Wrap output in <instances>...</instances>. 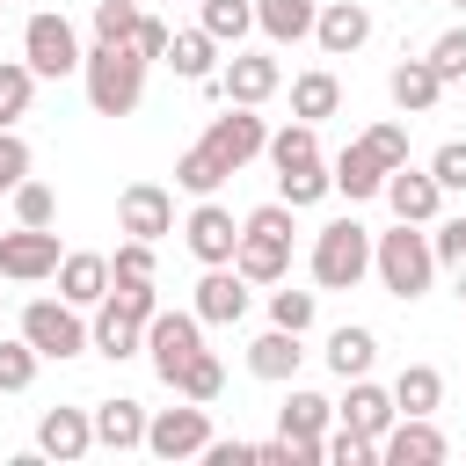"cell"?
Returning a JSON list of instances; mask_svg holds the SVG:
<instances>
[{"label": "cell", "mask_w": 466, "mask_h": 466, "mask_svg": "<svg viewBox=\"0 0 466 466\" xmlns=\"http://www.w3.org/2000/svg\"><path fill=\"white\" fill-rule=\"evenodd\" d=\"M371 277H379V284H386V299H400V306L430 299V284H437V248H430V226L393 218V233H371Z\"/></svg>", "instance_id": "obj_1"}, {"label": "cell", "mask_w": 466, "mask_h": 466, "mask_svg": "<svg viewBox=\"0 0 466 466\" xmlns=\"http://www.w3.org/2000/svg\"><path fill=\"white\" fill-rule=\"evenodd\" d=\"M146 66L153 58H138L131 44H87V58H80V87H87V109L95 116H131L138 102H146Z\"/></svg>", "instance_id": "obj_2"}, {"label": "cell", "mask_w": 466, "mask_h": 466, "mask_svg": "<svg viewBox=\"0 0 466 466\" xmlns=\"http://www.w3.org/2000/svg\"><path fill=\"white\" fill-rule=\"evenodd\" d=\"M306 269H313L320 291H357V284L371 277V226H357V218H328V226L313 233Z\"/></svg>", "instance_id": "obj_3"}, {"label": "cell", "mask_w": 466, "mask_h": 466, "mask_svg": "<svg viewBox=\"0 0 466 466\" xmlns=\"http://www.w3.org/2000/svg\"><path fill=\"white\" fill-rule=\"evenodd\" d=\"M22 58H29V73H36V80H66V73H80V58H87V51H80V29H73L66 15H51V7H44V15H29V22H22Z\"/></svg>", "instance_id": "obj_4"}, {"label": "cell", "mask_w": 466, "mask_h": 466, "mask_svg": "<svg viewBox=\"0 0 466 466\" xmlns=\"http://www.w3.org/2000/svg\"><path fill=\"white\" fill-rule=\"evenodd\" d=\"M22 335H29V350L51 357V364H66V357L87 350V320H80L73 299H29V306H22Z\"/></svg>", "instance_id": "obj_5"}, {"label": "cell", "mask_w": 466, "mask_h": 466, "mask_svg": "<svg viewBox=\"0 0 466 466\" xmlns=\"http://www.w3.org/2000/svg\"><path fill=\"white\" fill-rule=\"evenodd\" d=\"M204 350V320H197V306L189 313H175V306H160L153 320H146V357H153V371H160V386L189 364Z\"/></svg>", "instance_id": "obj_6"}, {"label": "cell", "mask_w": 466, "mask_h": 466, "mask_svg": "<svg viewBox=\"0 0 466 466\" xmlns=\"http://www.w3.org/2000/svg\"><path fill=\"white\" fill-rule=\"evenodd\" d=\"M204 444H211V415H204V400L153 408V422H146V451H153V459H204Z\"/></svg>", "instance_id": "obj_7"}, {"label": "cell", "mask_w": 466, "mask_h": 466, "mask_svg": "<svg viewBox=\"0 0 466 466\" xmlns=\"http://www.w3.org/2000/svg\"><path fill=\"white\" fill-rule=\"evenodd\" d=\"M58 262H66V248H58L51 226H15V233H0V277H7V284H44V277H58Z\"/></svg>", "instance_id": "obj_8"}, {"label": "cell", "mask_w": 466, "mask_h": 466, "mask_svg": "<svg viewBox=\"0 0 466 466\" xmlns=\"http://www.w3.org/2000/svg\"><path fill=\"white\" fill-rule=\"evenodd\" d=\"M116 233L160 248V240L175 233V189H160V182H124V189H116Z\"/></svg>", "instance_id": "obj_9"}, {"label": "cell", "mask_w": 466, "mask_h": 466, "mask_svg": "<svg viewBox=\"0 0 466 466\" xmlns=\"http://www.w3.org/2000/svg\"><path fill=\"white\" fill-rule=\"evenodd\" d=\"M189 306H197L204 328H240L248 306H255V284H248L233 262H211V269L197 277V299H189Z\"/></svg>", "instance_id": "obj_10"}, {"label": "cell", "mask_w": 466, "mask_h": 466, "mask_svg": "<svg viewBox=\"0 0 466 466\" xmlns=\"http://www.w3.org/2000/svg\"><path fill=\"white\" fill-rule=\"evenodd\" d=\"M182 248L211 269V262H233V248H240V218L218 204V197H197V211L182 218Z\"/></svg>", "instance_id": "obj_11"}, {"label": "cell", "mask_w": 466, "mask_h": 466, "mask_svg": "<svg viewBox=\"0 0 466 466\" xmlns=\"http://www.w3.org/2000/svg\"><path fill=\"white\" fill-rule=\"evenodd\" d=\"M226 102H248V109H262L277 87H284V66L269 58V51H233L226 66H218V80H211Z\"/></svg>", "instance_id": "obj_12"}, {"label": "cell", "mask_w": 466, "mask_h": 466, "mask_svg": "<svg viewBox=\"0 0 466 466\" xmlns=\"http://www.w3.org/2000/svg\"><path fill=\"white\" fill-rule=\"evenodd\" d=\"M204 146H211V153H218V160H226V167L240 175V167H248V160H255V153L269 146V124H262V116L248 109V102H226V116H211Z\"/></svg>", "instance_id": "obj_13"}, {"label": "cell", "mask_w": 466, "mask_h": 466, "mask_svg": "<svg viewBox=\"0 0 466 466\" xmlns=\"http://www.w3.org/2000/svg\"><path fill=\"white\" fill-rule=\"evenodd\" d=\"M36 451L58 459V466L87 459L95 451V408H44L36 415Z\"/></svg>", "instance_id": "obj_14"}, {"label": "cell", "mask_w": 466, "mask_h": 466, "mask_svg": "<svg viewBox=\"0 0 466 466\" xmlns=\"http://www.w3.org/2000/svg\"><path fill=\"white\" fill-rule=\"evenodd\" d=\"M444 451H451V444H444V430H437L430 415H400V422L379 437V459H386V466H444Z\"/></svg>", "instance_id": "obj_15"}, {"label": "cell", "mask_w": 466, "mask_h": 466, "mask_svg": "<svg viewBox=\"0 0 466 466\" xmlns=\"http://www.w3.org/2000/svg\"><path fill=\"white\" fill-rule=\"evenodd\" d=\"M386 204H393V218H408V226H437L444 182H437L430 167H393V175H386Z\"/></svg>", "instance_id": "obj_16"}, {"label": "cell", "mask_w": 466, "mask_h": 466, "mask_svg": "<svg viewBox=\"0 0 466 466\" xmlns=\"http://www.w3.org/2000/svg\"><path fill=\"white\" fill-rule=\"evenodd\" d=\"M328 422H335V400H328V393H313V386H291V393H284V408H277V437L313 444V451H328Z\"/></svg>", "instance_id": "obj_17"}, {"label": "cell", "mask_w": 466, "mask_h": 466, "mask_svg": "<svg viewBox=\"0 0 466 466\" xmlns=\"http://www.w3.org/2000/svg\"><path fill=\"white\" fill-rule=\"evenodd\" d=\"M350 393L335 400V422H350V430H364V437H386L393 422H400V408H393V386H371V371L364 379H342Z\"/></svg>", "instance_id": "obj_18"}, {"label": "cell", "mask_w": 466, "mask_h": 466, "mask_svg": "<svg viewBox=\"0 0 466 466\" xmlns=\"http://www.w3.org/2000/svg\"><path fill=\"white\" fill-rule=\"evenodd\" d=\"M313 44H320L328 58L364 51V44H371V7H364V0H328L320 22H313Z\"/></svg>", "instance_id": "obj_19"}, {"label": "cell", "mask_w": 466, "mask_h": 466, "mask_svg": "<svg viewBox=\"0 0 466 466\" xmlns=\"http://www.w3.org/2000/svg\"><path fill=\"white\" fill-rule=\"evenodd\" d=\"M328 167H335V197H350V204H364V197H386V175H393V167H386V160H379L364 138H350V146H342Z\"/></svg>", "instance_id": "obj_20"}, {"label": "cell", "mask_w": 466, "mask_h": 466, "mask_svg": "<svg viewBox=\"0 0 466 466\" xmlns=\"http://www.w3.org/2000/svg\"><path fill=\"white\" fill-rule=\"evenodd\" d=\"M87 350H95V357H109V364H124V357H138V350H146V320H131L116 299H102V306H95V320H87Z\"/></svg>", "instance_id": "obj_21"}, {"label": "cell", "mask_w": 466, "mask_h": 466, "mask_svg": "<svg viewBox=\"0 0 466 466\" xmlns=\"http://www.w3.org/2000/svg\"><path fill=\"white\" fill-rule=\"evenodd\" d=\"M299 364H306V335H291V328H262V335L248 342V371L269 379V386H291Z\"/></svg>", "instance_id": "obj_22"}, {"label": "cell", "mask_w": 466, "mask_h": 466, "mask_svg": "<svg viewBox=\"0 0 466 466\" xmlns=\"http://www.w3.org/2000/svg\"><path fill=\"white\" fill-rule=\"evenodd\" d=\"M58 299H73L80 313H95V306L109 299V255L66 248V262H58Z\"/></svg>", "instance_id": "obj_23"}, {"label": "cell", "mask_w": 466, "mask_h": 466, "mask_svg": "<svg viewBox=\"0 0 466 466\" xmlns=\"http://www.w3.org/2000/svg\"><path fill=\"white\" fill-rule=\"evenodd\" d=\"M146 408L131 400V393H109V400H95V444L102 451H138L146 444Z\"/></svg>", "instance_id": "obj_24"}, {"label": "cell", "mask_w": 466, "mask_h": 466, "mask_svg": "<svg viewBox=\"0 0 466 466\" xmlns=\"http://www.w3.org/2000/svg\"><path fill=\"white\" fill-rule=\"evenodd\" d=\"M386 95H393V109H400V116H430V109H437V95H444V80H437V66H430V58H400V66L386 73Z\"/></svg>", "instance_id": "obj_25"}, {"label": "cell", "mask_w": 466, "mask_h": 466, "mask_svg": "<svg viewBox=\"0 0 466 466\" xmlns=\"http://www.w3.org/2000/svg\"><path fill=\"white\" fill-rule=\"evenodd\" d=\"M233 269H240L248 284H284V277H291V240H277V233H248V226H240Z\"/></svg>", "instance_id": "obj_26"}, {"label": "cell", "mask_w": 466, "mask_h": 466, "mask_svg": "<svg viewBox=\"0 0 466 466\" xmlns=\"http://www.w3.org/2000/svg\"><path fill=\"white\" fill-rule=\"evenodd\" d=\"M218 51H226V44H218V36L197 22V29H175V44H167V66H175V80H218V66H226Z\"/></svg>", "instance_id": "obj_27"}, {"label": "cell", "mask_w": 466, "mask_h": 466, "mask_svg": "<svg viewBox=\"0 0 466 466\" xmlns=\"http://www.w3.org/2000/svg\"><path fill=\"white\" fill-rule=\"evenodd\" d=\"M320 22V0H255V29L269 44H306Z\"/></svg>", "instance_id": "obj_28"}, {"label": "cell", "mask_w": 466, "mask_h": 466, "mask_svg": "<svg viewBox=\"0 0 466 466\" xmlns=\"http://www.w3.org/2000/svg\"><path fill=\"white\" fill-rule=\"evenodd\" d=\"M342 109V80L328 73V66H313V73H299L291 80V116H306V124H328Z\"/></svg>", "instance_id": "obj_29"}, {"label": "cell", "mask_w": 466, "mask_h": 466, "mask_svg": "<svg viewBox=\"0 0 466 466\" xmlns=\"http://www.w3.org/2000/svg\"><path fill=\"white\" fill-rule=\"evenodd\" d=\"M371 364H379V335H371V328L350 320V328L328 335V371H335V379H364Z\"/></svg>", "instance_id": "obj_30"}, {"label": "cell", "mask_w": 466, "mask_h": 466, "mask_svg": "<svg viewBox=\"0 0 466 466\" xmlns=\"http://www.w3.org/2000/svg\"><path fill=\"white\" fill-rule=\"evenodd\" d=\"M277 197H284L291 211H306V204L335 197V167H328V160H299V167H277Z\"/></svg>", "instance_id": "obj_31"}, {"label": "cell", "mask_w": 466, "mask_h": 466, "mask_svg": "<svg viewBox=\"0 0 466 466\" xmlns=\"http://www.w3.org/2000/svg\"><path fill=\"white\" fill-rule=\"evenodd\" d=\"M393 408H400V415H437V408H444V371H437V364H408V371L393 379Z\"/></svg>", "instance_id": "obj_32"}, {"label": "cell", "mask_w": 466, "mask_h": 466, "mask_svg": "<svg viewBox=\"0 0 466 466\" xmlns=\"http://www.w3.org/2000/svg\"><path fill=\"white\" fill-rule=\"evenodd\" d=\"M269 167H299V160H320V124H306V116H291V124H277L269 131Z\"/></svg>", "instance_id": "obj_33"}, {"label": "cell", "mask_w": 466, "mask_h": 466, "mask_svg": "<svg viewBox=\"0 0 466 466\" xmlns=\"http://www.w3.org/2000/svg\"><path fill=\"white\" fill-rule=\"evenodd\" d=\"M226 175H233V167H226V160H218L204 138H197V146L175 160V189H189V197H218V182H226Z\"/></svg>", "instance_id": "obj_34"}, {"label": "cell", "mask_w": 466, "mask_h": 466, "mask_svg": "<svg viewBox=\"0 0 466 466\" xmlns=\"http://www.w3.org/2000/svg\"><path fill=\"white\" fill-rule=\"evenodd\" d=\"M29 102H36V73H29V58H0V131H15V124L29 116Z\"/></svg>", "instance_id": "obj_35"}, {"label": "cell", "mask_w": 466, "mask_h": 466, "mask_svg": "<svg viewBox=\"0 0 466 466\" xmlns=\"http://www.w3.org/2000/svg\"><path fill=\"white\" fill-rule=\"evenodd\" d=\"M167 386H175V400H204V408H211V400H218V386H226V364H218L211 350H197Z\"/></svg>", "instance_id": "obj_36"}, {"label": "cell", "mask_w": 466, "mask_h": 466, "mask_svg": "<svg viewBox=\"0 0 466 466\" xmlns=\"http://www.w3.org/2000/svg\"><path fill=\"white\" fill-rule=\"evenodd\" d=\"M197 22H204L218 44H233V51H240V36L255 29V0H197Z\"/></svg>", "instance_id": "obj_37"}, {"label": "cell", "mask_w": 466, "mask_h": 466, "mask_svg": "<svg viewBox=\"0 0 466 466\" xmlns=\"http://www.w3.org/2000/svg\"><path fill=\"white\" fill-rule=\"evenodd\" d=\"M36 350H29V335H0V393H29L36 386Z\"/></svg>", "instance_id": "obj_38"}, {"label": "cell", "mask_w": 466, "mask_h": 466, "mask_svg": "<svg viewBox=\"0 0 466 466\" xmlns=\"http://www.w3.org/2000/svg\"><path fill=\"white\" fill-rule=\"evenodd\" d=\"M313 313H320V291H299V284L269 291V328H291V335H306V328H313Z\"/></svg>", "instance_id": "obj_39"}, {"label": "cell", "mask_w": 466, "mask_h": 466, "mask_svg": "<svg viewBox=\"0 0 466 466\" xmlns=\"http://www.w3.org/2000/svg\"><path fill=\"white\" fill-rule=\"evenodd\" d=\"M15 226H58V197H51V182H15Z\"/></svg>", "instance_id": "obj_40"}, {"label": "cell", "mask_w": 466, "mask_h": 466, "mask_svg": "<svg viewBox=\"0 0 466 466\" xmlns=\"http://www.w3.org/2000/svg\"><path fill=\"white\" fill-rule=\"evenodd\" d=\"M430 248H437V269H451L459 277V299H466V218L430 226Z\"/></svg>", "instance_id": "obj_41"}, {"label": "cell", "mask_w": 466, "mask_h": 466, "mask_svg": "<svg viewBox=\"0 0 466 466\" xmlns=\"http://www.w3.org/2000/svg\"><path fill=\"white\" fill-rule=\"evenodd\" d=\"M109 284H153V240L124 233V248L109 255Z\"/></svg>", "instance_id": "obj_42"}, {"label": "cell", "mask_w": 466, "mask_h": 466, "mask_svg": "<svg viewBox=\"0 0 466 466\" xmlns=\"http://www.w3.org/2000/svg\"><path fill=\"white\" fill-rule=\"evenodd\" d=\"M422 58L437 66V80H444V87H459V80H466V22H459V29H444Z\"/></svg>", "instance_id": "obj_43"}, {"label": "cell", "mask_w": 466, "mask_h": 466, "mask_svg": "<svg viewBox=\"0 0 466 466\" xmlns=\"http://www.w3.org/2000/svg\"><path fill=\"white\" fill-rule=\"evenodd\" d=\"M328 466H379V437H364V430H335L328 437Z\"/></svg>", "instance_id": "obj_44"}, {"label": "cell", "mask_w": 466, "mask_h": 466, "mask_svg": "<svg viewBox=\"0 0 466 466\" xmlns=\"http://www.w3.org/2000/svg\"><path fill=\"white\" fill-rule=\"evenodd\" d=\"M138 15H146L138 0H95V36H102V44H124V36L138 29Z\"/></svg>", "instance_id": "obj_45"}, {"label": "cell", "mask_w": 466, "mask_h": 466, "mask_svg": "<svg viewBox=\"0 0 466 466\" xmlns=\"http://www.w3.org/2000/svg\"><path fill=\"white\" fill-rule=\"evenodd\" d=\"M15 182H29V138L0 131V197H15Z\"/></svg>", "instance_id": "obj_46"}, {"label": "cell", "mask_w": 466, "mask_h": 466, "mask_svg": "<svg viewBox=\"0 0 466 466\" xmlns=\"http://www.w3.org/2000/svg\"><path fill=\"white\" fill-rule=\"evenodd\" d=\"M430 175L444 182V197H451V189H466V138H444V146L430 153Z\"/></svg>", "instance_id": "obj_47"}, {"label": "cell", "mask_w": 466, "mask_h": 466, "mask_svg": "<svg viewBox=\"0 0 466 466\" xmlns=\"http://www.w3.org/2000/svg\"><path fill=\"white\" fill-rule=\"evenodd\" d=\"M124 44H131V51H138V58H167V44H175V29H167V22H160V15H138V29H131V36H124Z\"/></svg>", "instance_id": "obj_48"}, {"label": "cell", "mask_w": 466, "mask_h": 466, "mask_svg": "<svg viewBox=\"0 0 466 466\" xmlns=\"http://www.w3.org/2000/svg\"><path fill=\"white\" fill-rule=\"evenodd\" d=\"M364 146H371L386 167H408V124H371V131H364Z\"/></svg>", "instance_id": "obj_49"}, {"label": "cell", "mask_w": 466, "mask_h": 466, "mask_svg": "<svg viewBox=\"0 0 466 466\" xmlns=\"http://www.w3.org/2000/svg\"><path fill=\"white\" fill-rule=\"evenodd\" d=\"M109 299H116L131 320H153V313H160V284H109Z\"/></svg>", "instance_id": "obj_50"}, {"label": "cell", "mask_w": 466, "mask_h": 466, "mask_svg": "<svg viewBox=\"0 0 466 466\" xmlns=\"http://www.w3.org/2000/svg\"><path fill=\"white\" fill-rule=\"evenodd\" d=\"M204 459H211V466H240V459H255V444H240V437H211Z\"/></svg>", "instance_id": "obj_51"}, {"label": "cell", "mask_w": 466, "mask_h": 466, "mask_svg": "<svg viewBox=\"0 0 466 466\" xmlns=\"http://www.w3.org/2000/svg\"><path fill=\"white\" fill-rule=\"evenodd\" d=\"M0 306H7V291H0Z\"/></svg>", "instance_id": "obj_52"}, {"label": "cell", "mask_w": 466, "mask_h": 466, "mask_svg": "<svg viewBox=\"0 0 466 466\" xmlns=\"http://www.w3.org/2000/svg\"><path fill=\"white\" fill-rule=\"evenodd\" d=\"M451 7H466V0H451Z\"/></svg>", "instance_id": "obj_53"}, {"label": "cell", "mask_w": 466, "mask_h": 466, "mask_svg": "<svg viewBox=\"0 0 466 466\" xmlns=\"http://www.w3.org/2000/svg\"><path fill=\"white\" fill-rule=\"evenodd\" d=\"M0 7H7V0H0Z\"/></svg>", "instance_id": "obj_54"}]
</instances>
